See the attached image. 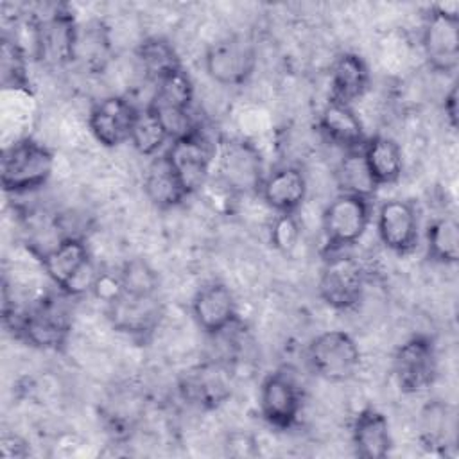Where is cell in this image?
Listing matches in <instances>:
<instances>
[{
    "label": "cell",
    "mask_w": 459,
    "mask_h": 459,
    "mask_svg": "<svg viewBox=\"0 0 459 459\" xmlns=\"http://www.w3.org/2000/svg\"><path fill=\"white\" fill-rule=\"evenodd\" d=\"M52 170V151L34 138H22L2 151L0 178L7 194H25L43 186Z\"/></svg>",
    "instance_id": "1"
},
{
    "label": "cell",
    "mask_w": 459,
    "mask_h": 459,
    "mask_svg": "<svg viewBox=\"0 0 459 459\" xmlns=\"http://www.w3.org/2000/svg\"><path fill=\"white\" fill-rule=\"evenodd\" d=\"M41 264L52 283L66 296L93 289L99 273L93 269L90 251L82 238L65 237L41 255Z\"/></svg>",
    "instance_id": "2"
},
{
    "label": "cell",
    "mask_w": 459,
    "mask_h": 459,
    "mask_svg": "<svg viewBox=\"0 0 459 459\" xmlns=\"http://www.w3.org/2000/svg\"><path fill=\"white\" fill-rule=\"evenodd\" d=\"M13 328L27 344L57 351L68 342L72 317L59 298H43L29 310L13 316Z\"/></svg>",
    "instance_id": "3"
},
{
    "label": "cell",
    "mask_w": 459,
    "mask_h": 459,
    "mask_svg": "<svg viewBox=\"0 0 459 459\" xmlns=\"http://www.w3.org/2000/svg\"><path fill=\"white\" fill-rule=\"evenodd\" d=\"M421 47L429 66L439 74H454L459 65V4H436L423 23Z\"/></svg>",
    "instance_id": "4"
},
{
    "label": "cell",
    "mask_w": 459,
    "mask_h": 459,
    "mask_svg": "<svg viewBox=\"0 0 459 459\" xmlns=\"http://www.w3.org/2000/svg\"><path fill=\"white\" fill-rule=\"evenodd\" d=\"M154 93L147 102V108L156 113L163 124L170 142L190 133L197 124L190 115L194 100V86L183 68L161 77L154 82Z\"/></svg>",
    "instance_id": "5"
},
{
    "label": "cell",
    "mask_w": 459,
    "mask_h": 459,
    "mask_svg": "<svg viewBox=\"0 0 459 459\" xmlns=\"http://www.w3.org/2000/svg\"><path fill=\"white\" fill-rule=\"evenodd\" d=\"M34 57L50 66L75 61L77 22L66 5H56L50 14L30 20Z\"/></svg>",
    "instance_id": "6"
},
{
    "label": "cell",
    "mask_w": 459,
    "mask_h": 459,
    "mask_svg": "<svg viewBox=\"0 0 459 459\" xmlns=\"http://www.w3.org/2000/svg\"><path fill=\"white\" fill-rule=\"evenodd\" d=\"M312 371L326 382H346L360 368V350L344 330H328L316 335L307 348Z\"/></svg>",
    "instance_id": "7"
},
{
    "label": "cell",
    "mask_w": 459,
    "mask_h": 459,
    "mask_svg": "<svg viewBox=\"0 0 459 459\" xmlns=\"http://www.w3.org/2000/svg\"><path fill=\"white\" fill-rule=\"evenodd\" d=\"M106 305V316L111 326L138 341H147L158 330L163 317L160 292H131L122 289Z\"/></svg>",
    "instance_id": "8"
},
{
    "label": "cell",
    "mask_w": 459,
    "mask_h": 459,
    "mask_svg": "<svg viewBox=\"0 0 459 459\" xmlns=\"http://www.w3.org/2000/svg\"><path fill=\"white\" fill-rule=\"evenodd\" d=\"M366 276L360 262L341 251H332L321 269L317 292L319 298L335 310L353 308L364 294Z\"/></svg>",
    "instance_id": "9"
},
{
    "label": "cell",
    "mask_w": 459,
    "mask_h": 459,
    "mask_svg": "<svg viewBox=\"0 0 459 459\" xmlns=\"http://www.w3.org/2000/svg\"><path fill=\"white\" fill-rule=\"evenodd\" d=\"M256 45L244 34H235L212 43L204 54L208 77L222 86H240L255 72Z\"/></svg>",
    "instance_id": "10"
},
{
    "label": "cell",
    "mask_w": 459,
    "mask_h": 459,
    "mask_svg": "<svg viewBox=\"0 0 459 459\" xmlns=\"http://www.w3.org/2000/svg\"><path fill=\"white\" fill-rule=\"evenodd\" d=\"M396 384L405 394L427 391L437 377V351L434 339L418 333L398 346L393 359Z\"/></svg>",
    "instance_id": "11"
},
{
    "label": "cell",
    "mask_w": 459,
    "mask_h": 459,
    "mask_svg": "<svg viewBox=\"0 0 459 459\" xmlns=\"http://www.w3.org/2000/svg\"><path fill=\"white\" fill-rule=\"evenodd\" d=\"M371 219L369 199L353 194H339L323 212L326 251H341L362 238Z\"/></svg>",
    "instance_id": "12"
},
{
    "label": "cell",
    "mask_w": 459,
    "mask_h": 459,
    "mask_svg": "<svg viewBox=\"0 0 459 459\" xmlns=\"http://www.w3.org/2000/svg\"><path fill=\"white\" fill-rule=\"evenodd\" d=\"M217 172L221 183L235 194H258L264 174L260 151L244 138H233L217 152Z\"/></svg>",
    "instance_id": "13"
},
{
    "label": "cell",
    "mask_w": 459,
    "mask_h": 459,
    "mask_svg": "<svg viewBox=\"0 0 459 459\" xmlns=\"http://www.w3.org/2000/svg\"><path fill=\"white\" fill-rule=\"evenodd\" d=\"M213 154V143L199 126H195L190 133L174 138L165 151V156L179 176L188 195L201 190L208 181Z\"/></svg>",
    "instance_id": "14"
},
{
    "label": "cell",
    "mask_w": 459,
    "mask_h": 459,
    "mask_svg": "<svg viewBox=\"0 0 459 459\" xmlns=\"http://www.w3.org/2000/svg\"><path fill=\"white\" fill-rule=\"evenodd\" d=\"M303 407L299 382L287 369L271 371L260 385L258 409L267 425L287 430L294 427Z\"/></svg>",
    "instance_id": "15"
},
{
    "label": "cell",
    "mask_w": 459,
    "mask_h": 459,
    "mask_svg": "<svg viewBox=\"0 0 459 459\" xmlns=\"http://www.w3.org/2000/svg\"><path fill=\"white\" fill-rule=\"evenodd\" d=\"M178 389L188 405L212 411L221 407L231 396V371L219 360L201 362L181 375Z\"/></svg>",
    "instance_id": "16"
},
{
    "label": "cell",
    "mask_w": 459,
    "mask_h": 459,
    "mask_svg": "<svg viewBox=\"0 0 459 459\" xmlns=\"http://www.w3.org/2000/svg\"><path fill=\"white\" fill-rule=\"evenodd\" d=\"M138 108L122 95L100 99L90 111L88 126L93 138L104 147H118L131 140Z\"/></svg>",
    "instance_id": "17"
},
{
    "label": "cell",
    "mask_w": 459,
    "mask_h": 459,
    "mask_svg": "<svg viewBox=\"0 0 459 459\" xmlns=\"http://www.w3.org/2000/svg\"><path fill=\"white\" fill-rule=\"evenodd\" d=\"M377 231L382 244L396 255H407L418 246L420 222L411 201L387 199L377 213Z\"/></svg>",
    "instance_id": "18"
},
{
    "label": "cell",
    "mask_w": 459,
    "mask_h": 459,
    "mask_svg": "<svg viewBox=\"0 0 459 459\" xmlns=\"http://www.w3.org/2000/svg\"><path fill=\"white\" fill-rule=\"evenodd\" d=\"M192 314L201 330L208 335H219L237 321V303L224 283L212 281L195 292Z\"/></svg>",
    "instance_id": "19"
},
{
    "label": "cell",
    "mask_w": 459,
    "mask_h": 459,
    "mask_svg": "<svg viewBox=\"0 0 459 459\" xmlns=\"http://www.w3.org/2000/svg\"><path fill=\"white\" fill-rule=\"evenodd\" d=\"M258 194L273 210L289 215L294 213L307 197V178L301 169L285 165L264 178Z\"/></svg>",
    "instance_id": "20"
},
{
    "label": "cell",
    "mask_w": 459,
    "mask_h": 459,
    "mask_svg": "<svg viewBox=\"0 0 459 459\" xmlns=\"http://www.w3.org/2000/svg\"><path fill=\"white\" fill-rule=\"evenodd\" d=\"M351 445L362 459H382L393 446L387 418L375 407H364L351 423Z\"/></svg>",
    "instance_id": "21"
},
{
    "label": "cell",
    "mask_w": 459,
    "mask_h": 459,
    "mask_svg": "<svg viewBox=\"0 0 459 459\" xmlns=\"http://www.w3.org/2000/svg\"><path fill=\"white\" fill-rule=\"evenodd\" d=\"M369 86V68L355 52L341 54L330 72V100L351 106Z\"/></svg>",
    "instance_id": "22"
},
{
    "label": "cell",
    "mask_w": 459,
    "mask_h": 459,
    "mask_svg": "<svg viewBox=\"0 0 459 459\" xmlns=\"http://www.w3.org/2000/svg\"><path fill=\"white\" fill-rule=\"evenodd\" d=\"M143 192L151 204L160 210L176 208L188 197L165 152L152 156L149 161L143 172Z\"/></svg>",
    "instance_id": "23"
},
{
    "label": "cell",
    "mask_w": 459,
    "mask_h": 459,
    "mask_svg": "<svg viewBox=\"0 0 459 459\" xmlns=\"http://www.w3.org/2000/svg\"><path fill=\"white\" fill-rule=\"evenodd\" d=\"M319 131L325 138L344 151L362 149L368 136L364 133L362 120L351 106L328 100L319 115Z\"/></svg>",
    "instance_id": "24"
},
{
    "label": "cell",
    "mask_w": 459,
    "mask_h": 459,
    "mask_svg": "<svg viewBox=\"0 0 459 459\" xmlns=\"http://www.w3.org/2000/svg\"><path fill=\"white\" fill-rule=\"evenodd\" d=\"M360 151L377 186L391 185L400 179L403 170V156L400 145L393 138L380 134L371 136L366 140Z\"/></svg>",
    "instance_id": "25"
},
{
    "label": "cell",
    "mask_w": 459,
    "mask_h": 459,
    "mask_svg": "<svg viewBox=\"0 0 459 459\" xmlns=\"http://www.w3.org/2000/svg\"><path fill=\"white\" fill-rule=\"evenodd\" d=\"M421 441L434 452L445 454L455 445L454 409L443 402L429 403L421 412Z\"/></svg>",
    "instance_id": "26"
},
{
    "label": "cell",
    "mask_w": 459,
    "mask_h": 459,
    "mask_svg": "<svg viewBox=\"0 0 459 459\" xmlns=\"http://www.w3.org/2000/svg\"><path fill=\"white\" fill-rule=\"evenodd\" d=\"M136 59L147 79L158 82L161 77L183 68L172 43L165 38H145L136 48Z\"/></svg>",
    "instance_id": "27"
},
{
    "label": "cell",
    "mask_w": 459,
    "mask_h": 459,
    "mask_svg": "<svg viewBox=\"0 0 459 459\" xmlns=\"http://www.w3.org/2000/svg\"><path fill=\"white\" fill-rule=\"evenodd\" d=\"M427 253L437 264L452 265L459 258V224L452 215H439L427 226Z\"/></svg>",
    "instance_id": "28"
},
{
    "label": "cell",
    "mask_w": 459,
    "mask_h": 459,
    "mask_svg": "<svg viewBox=\"0 0 459 459\" xmlns=\"http://www.w3.org/2000/svg\"><path fill=\"white\" fill-rule=\"evenodd\" d=\"M335 176H337V185L341 194H353V195H362L369 199L378 188L366 167L360 149L346 151L344 158L337 167Z\"/></svg>",
    "instance_id": "29"
},
{
    "label": "cell",
    "mask_w": 459,
    "mask_h": 459,
    "mask_svg": "<svg viewBox=\"0 0 459 459\" xmlns=\"http://www.w3.org/2000/svg\"><path fill=\"white\" fill-rule=\"evenodd\" d=\"M109 39L100 22H90L86 27L77 29L75 59H81L88 68L99 70L108 59Z\"/></svg>",
    "instance_id": "30"
},
{
    "label": "cell",
    "mask_w": 459,
    "mask_h": 459,
    "mask_svg": "<svg viewBox=\"0 0 459 459\" xmlns=\"http://www.w3.org/2000/svg\"><path fill=\"white\" fill-rule=\"evenodd\" d=\"M167 140H170V138H169L163 124L156 117V113H152L147 106L143 109H140L136 122L133 126L129 143L142 156H156L158 149H161V145Z\"/></svg>",
    "instance_id": "31"
},
{
    "label": "cell",
    "mask_w": 459,
    "mask_h": 459,
    "mask_svg": "<svg viewBox=\"0 0 459 459\" xmlns=\"http://www.w3.org/2000/svg\"><path fill=\"white\" fill-rule=\"evenodd\" d=\"M140 411V398L134 393L117 391L113 396L108 398L104 409V418L109 432L118 437L126 436L129 429H133V423L138 418Z\"/></svg>",
    "instance_id": "32"
},
{
    "label": "cell",
    "mask_w": 459,
    "mask_h": 459,
    "mask_svg": "<svg viewBox=\"0 0 459 459\" xmlns=\"http://www.w3.org/2000/svg\"><path fill=\"white\" fill-rule=\"evenodd\" d=\"M2 86L11 90H27L29 77L25 52L16 39H2Z\"/></svg>",
    "instance_id": "33"
},
{
    "label": "cell",
    "mask_w": 459,
    "mask_h": 459,
    "mask_svg": "<svg viewBox=\"0 0 459 459\" xmlns=\"http://www.w3.org/2000/svg\"><path fill=\"white\" fill-rule=\"evenodd\" d=\"M124 290L131 292H160L158 273L142 258L126 262L118 273Z\"/></svg>",
    "instance_id": "34"
},
{
    "label": "cell",
    "mask_w": 459,
    "mask_h": 459,
    "mask_svg": "<svg viewBox=\"0 0 459 459\" xmlns=\"http://www.w3.org/2000/svg\"><path fill=\"white\" fill-rule=\"evenodd\" d=\"M271 238L278 249L289 251L290 247H294L296 238H298V226L292 219V213H289V215L280 213V219H276V222H274Z\"/></svg>",
    "instance_id": "35"
},
{
    "label": "cell",
    "mask_w": 459,
    "mask_h": 459,
    "mask_svg": "<svg viewBox=\"0 0 459 459\" xmlns=\"http://www.w3.org/2000/svg\"><path fill=\"white\" fill-rule=\"evenodd\" d=\"M443 109H445V117H446L450 127L455 129L457 127V84H452V88L445 95Z\"/></svg>",
    "instance_id": "36"
}]
</instances>
